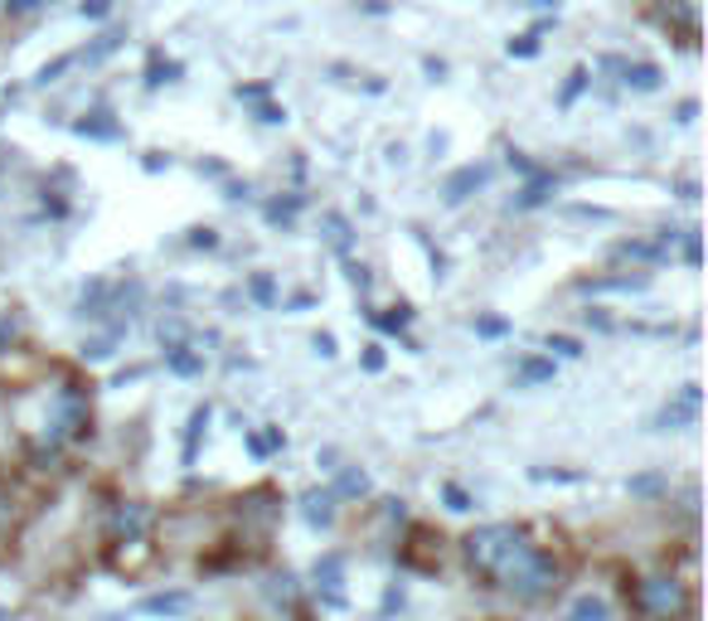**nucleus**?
I'll return each instance as SVG.
<instances>
[{
    "instance_id": "obj_1",
    "label": "nucleus",
    "mask_w": 708,
    "mask_h": 621,
    "mask_svg": "<svg viewBox=\"0 0 708 621\" xmlns=\"http://www.w3.org/2000/svg\"><path fill=\"white\" fill-rule=\"evenodd\" d=\"M466 568L486 588H505L529 602L558 588V559L534 544L519 524H480L466 534Z\"/></svg>"
},
{
    "instance_id": "obj_2",
    "label": "nucleus",
    "mask_w": 708,
    "mask_h": 621,
    "mask_svg": "<svg viewBox=\"0 0 708 621\" xmlns=\"http://www.w3.org/2000/svg\"><path fill=\"white\" fill-rule=\"evenodd\" d=\"M636 621H685L689 617V588L675 573H650L636 578V588L626 592Z\"/></svg>"
},
{
    "instance_id": "obj_3",
    "label": "nucleus",
    "mask_w": 708,
    "mask_h": 621,
    "mask_svg": "<svg viewBox=\"0 0 708 621\" xmlns=\"http://www.w3.org/2000/svg\"><path fill=\"white\" fill-rule=\"evenodd\" d=\"M398 559H403V568H412V573H437V568H442V534H437L432 524H412L408 539L398 544Z\"/></svg>"
},
{
    "instance_id": "obj_4",
    "label": "nucleus",
    "mask_w": 708,
    "mask_h": 621,
    "mask_svg": "<svg viewBox=\"0 0 708 621\" xmlns=\"http://www.w3.org/2000/svg\"><path fill=\"white\" fill-rule=\"evenodd\" d=\"M151 563H156L151 534H127V539H112V544H107V568H112V573H122V578H137Z\"/></svg>"
},
{
    "instance_id": "obj_5",
    "label": "nucleus",
    "mask_w": 708,
    "mask_h": 621,
    "mask_svg": "<svg viewBox=\"0 0 708 621\" xmlns=\"http://www.w3.org/2000/svg\"><path fill=\"white\" fill-rule=\"evenodd\" d=\"M656 20L679 34V44H694L704 34V0H656Z\"/></svg>"
},
{
    "instance_id": "obj_6",
    "label": "nucleus",
    "mask_w": 708,
    "mask_h": 621,
    "mask_svg": "<svg viewBox=\"0 0 708 621\" xmlns=\"http://www.w3.org/2000/svg\"><path fill=\"white\" fill-rule=\"evenodd\" d=\"M151 505H141V500H127V505L112 510V539H127V534H146L151 530Z\"/></svg>"
},
{
    "instance_id": "obj_7",
    "label": "nucleus",
    "mask_w": 708,
    "mask_h": 621,
    "mask_svg": "<svg viewBox=\"0 0 708 621\" xmlns=\"http://www.w3.org/2000/svg\"><path fill=\"white\" fill-rule=\"evenodd\" d=\"M336 491H306L301 495V514H306V524H316V530H326L330 520H336Z\"/></svg>"
},
{
    "instance_id": "obj_8",
    "label": "nucleus",
    "mask_w": 708,
    "mask_h": 621,
    "mask_svg": "<svg viewBox=\"0 0 708 621\" xmlns=\"http://www.w3.org/2000/svg\"><path fill=\"white\" fill-rule=\"evenodd\" d=\"M316 583L326 588L330 602H340V583H345V559H340V553H326V559L316 563Z\"/></svg>"
},
{
    "instance_id": "obj_9",
    "label": "nucleus",
    "mask_w": 708,
    "mask_h": 621,
    "mask_svg": "<svg viewBox=\"0 0 708 621\" xmlns=\"http://www.w3.org/2000/svg\"><path fill=\"white\" fill-rule=\"evenodd\" d=\"M195 607L190 592H160V598H146L141 602V612H151V617H185Z\"/></svg>"
},
{
    "instance_id": "obj_10",
    "label": "nucleus",
    "mask_w": 708,
    "mask_h": 621,
    "mask_svg": "<svg viewBox=\"0 0 708 621\" xmlns=\"http://www.w3.org/2000/svg\"><path fill=\"white\" fill-rule=\"evenodd\" d=\"M486 184V166H466V170H457V176L447 180V204H461L471 190H480Z\"/></svg>"
},
{
    "instance_id": "obj_11",
    "label": "nucleus",
    "mask_w": 708,
    "mask_h": 621,
    "mask_svg": "<svg viewBox=\"0 0 708 621\" xmlns=\"http://www.w3.org/2000/svg\"><path fill=\"white\" fill-rule=\"evenodd\" d=\"M689 418H699V384H689L685 393H679V403H670L660 413V428H675V422H689Z\"/></svg>"
},
{
    "instance_id": "obj_12",
    "label": "nucleus",
    "mask_w": 708,
    "mask_h": 621,
    "mask_svg": "<svg viewBox=\"0 0 708 621\" xmlns=\"http://www.w3.org/2000/svg\"><path fill=\"white\" fill-rule=\"evenodd\" d=\"M621 69V83L626 88H640V92H656L660 88V69L656 63H617Z\"/></svg>"
},
{
    "instance_id": "obj_13",
    "label": "nucleus",
    "mask_w": 708,
    "mask_h": 621,
    "mask_svg": "<svg viewBox=\"0 0 708 621\" xmlns=\"http://www.w3.org/2000/svg\"><path fill=\"white\" fill-rule=\"evenodd\" d=\"M166 364L176 369V374H185V379L205 374V354H195L190 345H170V350H166Z\"/></svg>"
},
{
    "instance_id": "obj_14",
    "label": "nucleus",
    "mask_w": 708,
    "mask_h": 621,
    "mask_svg": "<svg viewBox=\"0 0 708 621\" xmlns=\"http://www.w3.org/2000/svg\"><path fill=\"white\" fill-rule=\"evenodd\" d=\"M549 190H554V176H529V184L519 190L515 209H534V204H544V200H549Z\"/></svg>"
},
{
    "instance_id": "obj_15",
    "label": "nucleus",
    "mask_w": 708,
    "mask_h": 621,
    "mask_svg": "<svg viewBox=\"0 0 708 621\" xmlns=\"http://www.w3.org/2000/svg\"><path fill=\"white\" fill-rule=\"evenodd\" d=\"M282 442H287V438H282V428H267V432H248V452H252V457H258V461H262V457H272V452H282Z\"/></svg>"
},
{
    "instance_id": "obj_16",
    "label": "nucleus",
    "mask_w": 708,
    "mask_h": 621,
    "mask_svg": "<svg viewBox=\"0 0 708 621\" xmlns=\"http://www.w3.org/2000/svg\"><path fill=\"white\" fill-rule=\"evenodd\" d=\"M326 238H330V248H350V223H345L340 214H326Z\"/></svg>"
},
{
    "instance_id": "obj_17",
    "label": "nucleus",
    "mask_w": 708,
    "mask_h": 621,
    "mask_svg": "<svg viewBox=\"0 0 708 621\" xmlns=\"http://www.w3.org/2000/svg\"><path fill=\"white\" fill-rule=\"evenodd\" d=\"M568 621H607V607L597 602V598H582V602L568 612Z\"/></svg>"
},
{
    "instance_id": "obj_18",
    "label": "nucleus",
    "mask_w": 708,
    "mask_h": 621,
    "mask_svg": "<svg viewBox=\"0 0 708 621\" xmlns=\"http://www.w3.org/2000/svg\"><path fill=\"white\" fill-rule=\"evenodd\" d=\"M336 495H369V475H365V471H345Z\"/></svg>"
},
{
    "instance_id": "obj_19",
    "label": "nucleus",
    "mask_w": 708,
    "mask_h": 621,
    "mask_svg": "<svg viewBox=\"0 0 708 621\" xmlns=\"http://www.w3.org/2000/svg\"><path fill=\"white\" fill-rule=\"evenodd\" d=\"M107 112H92L88 122H78V131H83V137H117V127L112 122H102Z\"/></svg>"
},
{
    "instance_id": "obj_20",
    "label": "nucleus",
    "mask_w": 708,
    "mask_h": 621,
    "mask_svg": "<svg viewBox=\"0 0 708 621\" xmlns=\"http://www.w3.org/2000/svg\"><path fill=\"white\" fill-rule=\"evenodd\" d=\"M442 495H447V510H457V514L471 510V495H466L461 485H442Z\"/></svg>"
},
{
    "instance_id": "obj_21",
    "label": "nucleus",
    "mask_w": 708,
    "mask_h": 621,
    "mask_svg": "<svg viewBox=\"0 0 708 621\" xmlns=\"http://www.w3.org/2000/svg\"><path fill=\"white\" fill-rule=\"evenodd\" d=\"M238 98H248V102H262V88H243ZM262 122H282V112L277 108H262Z\"/></svg>"
},
{
    "instance_id": "obj_22",
    "label": "nucleus",
    "mask_w": 708,
    "mask_h": 621,
    "mask_svg": "<svg viewBox=\"0 0 708 621\" xmlns=\"http://www.w3.org/2000/svg\"><path fill=\"white\" fill-rule=\"evenodd\" d=\"M549 374H554L549 360H529L525 369H519V379H549Z\"/></svg>"
},
{
    "instance_id": "obj_23",
    "label": "nucleus",
    "mask_w": 708,
    "mask_h": 621,
    "mask_svg": "<svg viewBox=\"0 0 708 621\" xmlns=\"http://www.w3.org/2000/svg\"><path fill=\"white\" fill-rule=\"evenodd\" d=\"M685 262H689V268H699V229L685 233Z\"/></svg>"
},
{
    "instance_id": "obj_24",
    "label": "nucleus",
    "mask_w": 708,
    "mask_h": 621,
    "mask_svg": "<svg viewBox=\"0 0 708 621\" xmlns=\"http://www.w3.org/2000/svg\"><path fill=\"white\" fill-rule=\"evenodd\" d=\"M549 350H558V354H582V345H578V340H568V335H554Z\"/></svg>"
},
{
    "instance_id": "obj_25",
    "label": "nucleus",
    "mask_w": 708,
    "mask_h": 621,
    "mask_svg": "<svg viewBox=\"0 0 708 621\" xmlns=\"http://www.w3.org/2000/svg\"><path fill=\"white\" fill-rule=\"evenodd\" d=\"M107 10H112V0H83V16H92V20L107 16Z\"/></svg>"
},
{
    "instance_id": "obj_26",
    "label": "nucleus",
    "mask_w": 708,
    "mask_h": 621,
    "mask_svg": "<svg viewBox=\"0 0 708 621\" xmlns=\"http://www.w3.org/2000/svg\"><path fill=\"white\" fill-rule=\"evenodd\" d=\"M252 297H258V301H272V282H267V277H258V282H252Z\"/></svg>"
},
{
    "instance_id": "obj_27",
    "label": "nucleus",
    "mask_w": 708,
    "mask_h": 621,
    "mask_svg": "<svg viewBox=\"0 0 708 621\" xmlns=\"http://www.w3.org/2000/svg\"><path fill=\"white\" fill-rule=\"evenodd\" d=\"M510 49H515V54H534L539 44H534V34H525V39H519V44H510Z\"/></svg>"
},
{
    "instance_id": "obj_28",
    "label": "nucleus",
    "mask_w": 708,
    "mask_h": 621,
    "mask_svg": "<svg viewBox=\"0 0 708 621\" xmlns=\"http://www.w3.org/2000/svg\"><path fill=\"white\" fill-rule=\"evenodd\" d=\"M480 335H505V321H480Z\"/></svg>"
},
{
    "instance_id": "obj_29",
    "label": "nucleus",
    "mask_w": 708,
    "mask_h": 621,
    "mask_svg": "<svg viewBox=\"0 0 708 621\" xmlns=\"http://www.w3.org/2000/svg\"><path fill=\"white\" fill-rule=\"evenodd\" d=\"M6 10H16V16H24V10H34V0H6Z\"/></svg>"
},
{
    "instance_id": "obj_30",
    "label": "nucleus",
    "mask_w": 708,
    "mask_h": 621,
    "mask_svg": "<svg viewBox=\"0 0 708 621\" xmlns=\"http://www.w3.org/2000/svg\"><path fill=\"white\" fill-rule=\"evenodd\" d=\"M525 6H554V0H525Z\"/></svg>"
}]
</instances>
